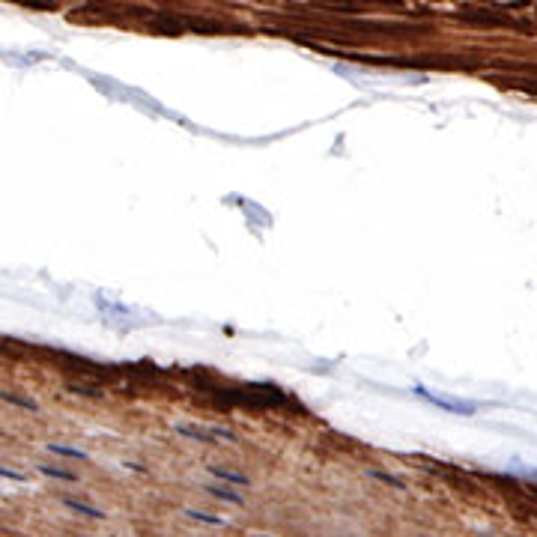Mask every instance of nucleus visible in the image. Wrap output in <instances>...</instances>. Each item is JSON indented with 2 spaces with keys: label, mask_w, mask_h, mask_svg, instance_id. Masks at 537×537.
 <instances>
[{
  "label": "nucleus",
  "mask_w": 537,
  "mask_h": 537,
  "mask_svg": "<svg viewBox=\"0 0 537 537\" xmlns=\"http://www.w3.org/2000/svg\"><path fill=\"white\" fill-rule=\"evenodd\" d=\"M218 403L221 406H245V409H275V406L287 403V397L275 385H245V388L221 391Z\"/></svg>",
  "instance_id": "1"
},
{
  "label": "nucleus",
  "mask_w": 537,
  "mask_h": 537,
  "mask_svg": "<svg viewBox=\"0 0 537 537\" xmlns=\"http://www.w3.org/2000/svg\"><path fill=\"white\" fill-rule=\"evenodd\" d=\"M415 394H418V397H424L427 403H433V406L445 409V412H454V415H472V412L478 409L472 400H457V397H448V394H433V391H430V388H424V385H418V388H415Z\"/></svg>",
  "instance_id": "2"
},
{
  "label": "nucleus",
  "mask_w": 537,
  "mask_h": 537,
  "mask_svg": "<svg viewBox=\"0 0 537 537\" xmlns=\"http://www.w3.org/2000/svg\"><path fill=\"white\" fill-rule=\"evenodd\" d=\"M177 433L182 436H188V439H200V442H212V439H233V433L230 430H218V427H212V430H206V427H177Z\"/></svg>",
  "instance_id": "3"
},
{
  "label": "nucleus",
  "mask_w": 537,
  "mask_h": 537,
  "mask_svg": "<svg viewBox=\"0 0 537 537\" xmlns=\"http://www.w3.org/2000/svg\"><path fill=\"white\" fill-rule=\"evenodd\" d=\"M209 472H212L215 478H221V481H230V484H236V487L248 484V478H242V475H233V472H227V469H218V466H212Z\"/></svg>",
  "instance_id": "4"
},
{
  "label": "nucleus",
  "mask_w": 537,
  "mask_h": 537,
  "mask_svg": "<svg viewBox=\"0 0 537 537\" xmlns=\"http://www.w3.org/2000/svg\"><path fill=\"white\" fill-rule=\"evenodd\" d=\"M48 451H54V454H63V457H78V460H84L87 457V451H81V448H66V445H48Z\"/></svg>",
  "instance_id": "5"
},
{
  "label": "nucleus",
  "mask_w": 537,
  "mask_h": 537,
  "mask_svg": "<svg viewBox=\"0 0 537 537\" xmlns=\"http://www.w3.org/2000/svg\"><path fill=\"white\" fill-rule=\"evenodd\" d=\"M63 505H66V508H72V511H78V514H84V517L102 520V511H93V508H87V505H81V502H72V499H66Z\"/></svg>",
  "instance_id": "6"
},
{
  "label": "nucleus",
  "mask_w": 537,
  "mask_h": 537,
  "mask_svg": "<svg viewBox=\"0 0 537 537\" xmlns=\"http://www.w3.org/2000/svg\"><path fill=\"white\" fill-rule=\"evenodd\" d=\"M0 400H6V403H15V406H24V409H30V412L36 409V403H33V400H24V397H15V394H6V391L0 394Z\"/></svg>",
  "instance_id": "7"
},
{
  "label": "nucleus",
  "mask_w": 537,
  "mask_h": 537,
  "mask_svg": "<svg viewBox=\"0 0 537 537\" xmlns=\"http://www.w3.org/2000/svg\"><path fill=\"white\" fill-rule=\"evenodd\" d=\"M42 475H48V478H60V481H75V475H72V472L54 469V466H42Z\"/></svg>",
  "instance_id": "8"
},
{
  "label": "nucleus",
  "mask_w": 537,
  "mask_h": 537,
  "mask_svg": "<svg viewBox=\"0 0 537 537\" xmlns=\"http://www.w3.org/2000/svg\"><path fill=\"white\" fill-rule=\"evenodd\" d=\"M209 493H212V496H218V499H224V502H236V505H242V496H236V493H230V490L209 487Z\"/></svg>",
  "instance_id": "9"
},
{
  "label": "nucleus",
  "mask_w": 537,
  "mask_h": 537,
  "mask_svg": "<svg viewBox=\"0 0 537 537\" xmlns=\"http://www.w3.org/2000/svg\"><path fill=\"white\" fill-rule=\"evenodd\" d=\"M191 520H200V523H212V526H221L224 520L221 517H209V514H200V511H188Z\"/></svg>",
  "instance_id": "10"
},
{
  "label": "nucleus",
  "mask_w": 537,
  "mask_h": 537,
  "mask_svg": "<svg viewBox=\"0 0 537 537\" xmlns=\"http://www.w3.org/2000/svg\"><path fill=\"white\" fill-rule=\"evenodd\" d=\"M370 478H376V481H382V484H391V487H403L394 475H385V472H370Z\"/></svg>",
  "instance_id": "11"
},
{
  "label": "nucleus",
  "mask_w": 537,
  "mask_h": 537,
  "mask_svg": "<svg viewBox=\"0 0 537 537\" xmlns=\"http://www.w3.org/2000/svg\"><path fill=\"white\" fill-rule=\"evenodd\" d=\"M0 478H12V481H24V475H21V472H15V469H6V466H0Z\"/></svg>",
  "instance_id": "12"
}]
</instances>
